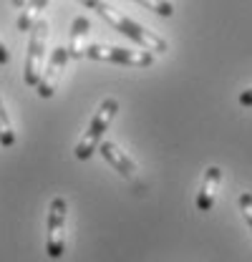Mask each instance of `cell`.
I'll return each instance as SVG.
<instances>
[{
	"label": "cell",
	"mask_w": 252,
	"mask_h": 262,
	"mask_svg": "<svg viewBox=\"0 0 252 262\" xmlns=\"http://www.w3.org/2000/svg\"><path fill=\"white\" fill-rule=\"evenodd\" d=\"M10 61V53H8V48H5V43L0 40V66H5Z\"/></svg>",
	"instance_id": "obj_15"
},
{
	"label": "cell",
	"mask_w": 252,
	"mask_h": 262,
	"mask_svg": "<svg viewBox=\"0 0 252 262\" xmlns=\"http://www.w3.org/2000/svg\"><path fill=\"white\" fill-rule=\"evenodd\" d=\"M240 106H247V108L252 106V89H247V91L240 94Z\"/></svg>",
	"instance_id": "obj_14"
},
{
	"label": "cell",
	"mask_w": 252,
	"mask_h": 262,
	"mask_svg": "<svg viewBox=\"0 0 252 262\" xmlns=\"http://www.w3.org/2000/svg\"><path fill=\"white\" fill-rule=\"evenodd\" d=\"M66 217H68V204L63 196H53L51 199V207H48V237H46V255L51 260H58L63 257V250H66Z\"/></svg>",
	"instance_id": "obj_5"
},
{
	"label": "cell",
	"mask_w": 252,
	"mask_h": 262,
	"mask_svg": "<svg viewBox=\"0 0 252 262\" xmlns=\"http://www.w3.org/2000/svg\"><path fill=\"white\" fill-rule=\"evenodd\" d=\"M48 0H28L20 10V18H18V31L31 33V28L35 26V20L40 18V13L46 10Z\"/></svg>",
	"instance_id": "obj_10"
},
{
	"label": "cell",
	"mask_w": 252,
	"mask_h": 262,
	"mask_svg": "<svg viewBox=\"0 0 252 262\" xmlns=\"http://www.w3.org/2000/svg\"><path fill=\"white\" fill-rule=\"evenodd\" d=\"M240 212H242V217H245V222H247V227L252 232V194L250 192H242L240 194Z\"/></svg>",
	"instance_id": "obj_13"
},
{
	"label": "cell",
	"mask_w": 252,
	"mask_h": 262,
	"mask_svg": "<svg viewBox=\"0 0 252 262\" xmlns=\"http://www.w3.org/2000/svg\"><path fill=\"white\" fill-rule=\"evenodd\" d=\"M89 31H91V23L86 15H78L73 23H71V40H68V58H83L86 56V48H89Z\"/></svg>",
	"instance_id": "obj_9"
},
{
	"label": "cell",
	"mask_w": 252,
	"mask_h": 262,
	"mask_svg": "<svg viewBox=\"0 0 252 262\" xmlns=\"http://www.w3.org/2000/svg\"><path fill=\"white\" fill-rule=\"evenodd\" d=\"M116 111H119V101L116 98H103L101 103H98V108H96L94 119H91V124H89V129L86 134L78 139V144H76V149H73V154H76V159L78 162H86V159H91V154L98 151V144H101V139H103V134L109 129V124L114 121V116H116Z\"/></svg>",
	"instance_id": "obj_2"
},
{
	"label": "cell",
	"mask_w": 252,
	"mask_h": 262,
	"mask_svg": "<svg viewBox=\"0 0 252 262\" xmlns=\"http://www.w3.org/2000/svg\"><path fill=\"white\" fill-rule=\"evenodd\" d=\"M15 144V131L10 126V116H8V111H5V106H3V101H0V146H13Z\"/></svg>",
	"instance_id": "obj_11"
},
{
	"label": "cell",
	"mask_w": 252,
	"mask_h": 262,
	"mask_svg": "<svg viewBox=\"0 0 252 262\" xmlns=\"http://www.w3.org/2000/svg\"><path fill=\"white\" fill-rule=\"evenodd\" d=\"M81 5H86V8H96L98 5V0H78Z\"/></svg>",
	"instance_id": "obj_16"
},
{
	"label": "cell",
	"mask_w": 252,
	"mask_h": 262,
	"mask_svg": "<svg viewBox=\"0 0 252 262\" xmlns=\"http://www.w3.org/2000/svg\"><path fill=\"white\" fill-rule=\"evenodd\" d=\"M220 184H222V169L220 166H209L204 171V179H202V187H199V194H197V209L199 212H209L215 207Z\"/></svg>",
	"instance_id": "obj_8"
},
{
	"label": "cell",
	"mask_w": 252,
	"mask_h": 262,
	"mask_svg": "<svg viewBox=\"0 0 252 262\" xmlns=\"http://www.w3.org/2000/svg\"><path fill=\"white\" fill-rule=\"evenodd\" d=\"M66 63H68V48H53V53H51V58H48V63L43 66V73H40V81H38V96L40 98H51L56 94V86H58V81H61L63 71H66Z\"/></svg>",
	"instance_id": "obj_6"
},
{
	"label": "cell",
	"mask_w": 252,
	"mask_h": 262,
	"mask_svg": "<svg viewBox=\"0 0 252 262\" xmlns=\"http://www.w3.org/2000/svg\"><path fill=\"white\" fill-rule=\"evenodd\" d=\"M98 151H101V157L111 164V166H114L124 179H129V182H134V179H136L139 166H136V162H134L126 151L119 149V144H114V141H101V144H98Z\"/></svg>",
	"instance_id": "obj_7"
},
{
	"label": "cell",
	"mask_w": 252,
	"mask_h": 262,
	"mask_svg": "<svg viewBox=\"0 0 252 262\" xmlns=\"http://www.w3.org/2000/svg\"><path fill=\"white\" fill-rule=\"evenodd\" d=\"M96 13L114 28V31H119L121 35H126L129 40H134L139 48H144V51H149V53H154V56H161V53H166V40L154 31H146L141 23H136V20H131L129 15H124L121 10H116L114 5H109V3H103V0H98V5L94 8Z\"/></svg>",
	"instance_id": "obj_1"
},
{
	"label": "cell",
	"mask_w": 252,
	"mask_h": 262,
	"mask_svg": "<svg viewBox=\"0 0 252 262\" xmlns=\"http://www.w3.org/2000/svg\"><path fill=\"white\" fill-rule=\"evenodd\" d=\"M134 3L144 5L146 10H154V13L161 15V18H172V15H174V5H172V0H134Z\"/></svg>",
	"instance_id": "obj_12"
},
{
	"label": "cell",
	"mask_w": 252,
	"mask_h": 262,
	"mask_svg": "<svg viewBox=\"0 0 252 262\" xmlns=\"http://www.w3.org/2000/svg\"><path fill=\"white\" fill-rule=\"evenodd\" d=\"M10 3H13V5H15V8H23V5H26V3H28V0H10Z\"/></svg>",
	"instance_id": "obj_17"
},
{
	"label": "cell",
	"mask_w": 252,
	"mask_h": 262,
	"mask_svg": "<svg viewBox=\"0 0 252 262\" xmlns=\"http://www.w3.org/2000/svg\"><path fill=\"white\" fill-rule=\"evenodd\" d=\"M46 43H48V20L38 18L31 28L28 38V53H26V68H23V81L26 86H38L40 73H43V61H46Z\"/></svg>",
	"instance_id": "obj_3"
},
{
	"label": "cell",
	"mask_w": 252,
	"mask_h": 262,
	"mask_svg": "<svg viewBox=\"0 0 252 262\" xmlns=\"http://www.w3.org/2000/svg\"><path fill=\"white\" fill-rule=\"evenodd\" d=\"M86 58L94 61H106V63H119V66H134V68H146L154 63V53L144 51V48H119V46H101V43H89L86 48Z\"/></svg>",
	"instance_id": "obj_4"
}]
</instances>
